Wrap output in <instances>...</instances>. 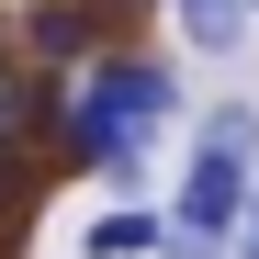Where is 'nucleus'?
Listing matches in <instances>:
<instances>
[{"mask_svg": "<svg viewBox=\"0 0 259 259\" xmlns=\"http://www.w3.org/2000/svg\"><path fill=\"white\" fill-rule=\"evenodd\" d=\"M169 113H181V79H169V57H147V46H102V57L57 91L46 169H57V181H102L113 203H147V169H158Z\"/></svg>", "mask_w": 259, "mask_h": 259, "instance_id": "1", "label": "nucleus"}, {"mask_svg": "<svg viewBox=\"0 0 259 259\" xmlns=\"http://www.w3.org/2000/svg\"><path fill=\"white\" fill-rule=\"evenodd\" d=\"M248 192H259V113H248V102H214V113L192 124V169H181L169 226H181V237H214V248H237Z\"/></svg>", "mask_w": 259, "mask_h": 259, "instance_id": "2", "label": "nucleus"}, {"mask_svg": "<svg viewBox=\"0 0 259 259\" xmlns=\"http://www.w3.org/2000/svg\"><path fill=\"white\" fill-rule=\"evenodd\" d=\"M12 46L34 57V68H57V79H79L113 34H102V12L91 0H23V23H12Z\"/></svg>", "mask_w": 259, "mask_h": 259, "instance_id": "3", "label": "nucleus"}, {"mask_svg": "<svg viewBox=\"0 0 259 259\" xmlns=\"http://www.w3.org/2000/svg\"><path fill=\"white\" fill-rule=\"evenodd\" d=\"M46 147H23V136H0V259H23V237H34V214H46Z\"/></svg>", "mask_w": 259, "mask_h": 259, "instance_id": "4", "label": "nucleus"}, {"mask_svg": "<svg viewBox=\"0 0 259 259\" xmlns=\"http://www.w3.org/2000/svg\"><path fill=\"white\" fill-rule=\"evenodd\" d=\"M158 248H169V214L158 203H102L91 237H79V259H158Z\"/></svg>", "mask_w": 259, "mask_h": 259, "instance_id": "5", "label": "nucleus"}, {"mask_svg": "<svg viewBox=\"0 0 259 259\" xmlns=\"http://www.w3.org/2000/svg\"><path fill=\"white\" fill-rule=\"evenodd\" d=\"M237 259H259V192H248V226H237Z\"/></svg>", "mask_w": 259, "mask_h": 259, "instance_id": "6", "label": "nucleus"}, {"mask_svg": "<svg viewBox=\"0 0 259 259\" xmlns=\"http://www.w3.org/2000/svg\"><path fill=\"white\" fill-rule=\"evenodd\" d=\"M169 12H181V23H192V12H214V0H169Z\"/></svg>", "mask_w": 259, "mask_h": 259, "instance_id": "7", "label": "nucleus"}, {"mask_svg": "<svg viewBox=\"0 0 259 259\" xmlns=\"http://www.w3.org/2000/svg\"><path fill=\"white\" fill-rule=\"evenodd\" d=\"M237 12H259V0H237Z\"/></svg>", "mask_w": 259, "mask_h": 259, "instance_id": "8", "label": "nucleus"}]
</instances>
